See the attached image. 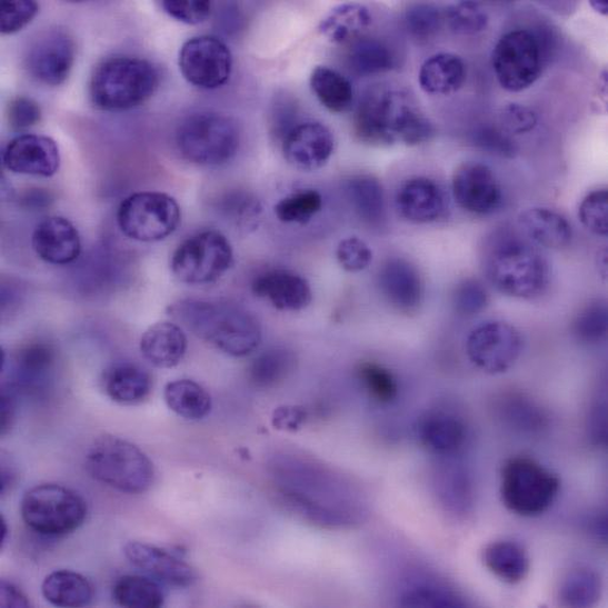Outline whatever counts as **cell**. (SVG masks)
<instances>
[{
  "instance_id": "2",
  "label": "cell",
  "mask_w": 608,
  "mask_h": 608,
  "mask_svg": "<svg viewBox=\"0 0 608 608\" xmlns=\"http://www.w3.org/2000/svg\"><path fill=\"white\" fill-rule=\"evenodd\" d=\"M169 312L198 339L233 358L252 355L262 341L260 321L237 303L187 299L173 303Z\"/></svg>"
},
{
  "instance_id": "20",
  "label": "cell",
  "mask_w": 608,
  "mask_h": 608,
  "mask_svg": "<svg viewBox=\"0 0 608 608\" xmlns=\"http://www.w3.org/2000/svg\"><path fill=\"white\" fill-rule=\"evenodd\" d=\"M32 247L47 263L67 266L76 262L82 245L78 229L63 217H49L36 227Z\"/></svg>"
},
{
  "instance_id": "43",
  "label": "cell",
  "mask_w": 608,
  "mask_h": 608,
  "mask_svg": "<svg viewBox=\"0 0 608 608\" xmlns=\"http://www.w3.org/2000/svg\"><path fill=\"white\" fill-rule=\"evenodd\" d=\"M446 21L453 33L475 36L487 29L489 17L480 6L472 2H460L447 9Z\"/></svg>"
},
{
  "instance_id": "3",
  "label": "cell",
  "mask_w": 608,
  "mask_h": 608,
  "mask_svg": "<svg viewBox=\"0 0 608 608\" xmlns=\"http://www.w3.org/2000/svg\"><path fill=\"white\" fill-rule=\"evenodd\" d=\"M482 260L488 281L507 297L536 300L549 287L550 268L545 256L514 231L492 233Z\"/></svg>"
},
{
  "instance_id": "24",
  "label": "cell",
  "mask_w": 608,
  "mask_h": 608,
  "mask_svg": "<svg viewBox=\"0 0 608 608\" xmlns=\"http://www.w3.org/2000/svg\"><path fill=\"white\" fill-rule=\"evenodd\" d=\"M188 338L176 323L163 321L147 329L140 342L143 358L158 368L178 366L188 352Z\"/></svg>"
},
{
  "instance_id": "15",
  "label": "cell",
  "mask_w": 608,
  "mask_h": 608,
  "mask_svg": "<svg viewBox=\"0 0 608 608\" xmlns=\"http://www.w3.org/2000/svg\"><path fill=\"white\" fill-rule=\"evenodd\" d=\"M453 198L465 211L488 216L501 207L499 181L487 165L469 161L459 166L452 179Z\"/></svg>"
},
{
  "instance_id": "53",
  "label": "cell",
  "mask_w": 608,
  "mask_h": 608,
  "mask_svg": "<svg viewBox=\"0 0 608 608\" xmlns=\"http://www.w3.org/2000/svg\"><path fill=\"white\" fill-rule=\"evenodd\" d=\"M501 123L508 134H526L538 126V116L525 104L509 103L502 110Z\"/></svg>"
},
{
  "instance_id": "31",
  "label": "cell",
  "mask_w": 608,
  "mask_h": 608,
  "mask_svg": "<svg viewBox=\"0 0 608 608\" xmlns=\"http://www.w3.org/2000/svg\"><path fill=\"white\" fill-rule=\"evenodd\" d=\"M163 398L171 411L188 420L205 419L212 409L209 392L190 379H180L166 385Z\"/></svg>"
},
{
  "instance_id": "50",
  "label": "cell",
  "mask_w": 608,
  "mask_h": 608,
  "mask_svg": "<svg viewBox=\"0 0 608 608\" xmlns=\"http://www.w3.org/2000/svg\"><path fill=\"white\" fill-rule=\"evenodd\" d=\"M40 7L36 2H3L2 3V32L12 34L24 29L32 22Z\"/></svg>"
},
{
  "instance_id": "27",
  "label": "cell",
  "mask_w": 608,
  "mask_h": 608,
  "mask_svg": "<svg viewBox=\"0 0 608 608\" xmlns=\"http://www.w3.org/2000/svg\"><path fill=\"white\" fill-rule=\"evenodd\" d=\"M54 365L53 348L43 342L26 346L13 360L12 381L8 386L17 391H39L49 379Z\"/></svg>"
},
{
  "instance_id": "36",
  "label": "cell",
  "mask_w": 608,
  "mask_h": 608,
  "mask_svg": "<svg viewBox=\"0 0 608 608\" xmlns=\"http://www.w3.org/2000/svg\"><path fill=\"white\" fill-rule=\"evenodd\" d=\"M295 356L287 348L275 347L258 356L249 368V379L258 389H271L292 372Z\"/></svg>"
},
{
  "instance_id": "25",
  "label": "cell",
  "mask_w": 608,
  "mask_h": 608,
  "mask_svg": "<svg viewBox=\"0 0 608 608\" xmlns=\"http://www.w3.org/2000/svg\"><path fill=\"white\" fill-rule=\"evenodd\" d=\"M107 396L120 405H137L150 397L153 380L149 372L133 362H118L103 375Z\"/></svg>"
},
{
  "instance_id": "41",
  "label": "cell",
  "mask_w": 608,
  "mask_h": 608,
  "mask_svg": "<svg viewBox=\"0 0 608 608\" xmlns=\"http://www.w3.org/2000/svg\"><path fill=\"white\" fill-rule=\"evenodd\" d=\"M599 578L587 568L569 574L560 591L565 605L572 607L591 606L599 599Z\"/></svg>"
},
{
  "instance_id": "10",
  "label": "cell",
  "mask_w": 608,
  "mask_h": 608,
  "mask_svg": "<svg viewBox=\"0 0 608 608\" xmlns=\"http://www.w3.org/2000/svg\"><path fill=\"white\" fill-rule=\"evenodd\" d=\"M177 200L161 192H139L126 198L118 211V225L123 235L143 243L160 242L180 225Z\"/></svg>"
},
{
  "instance_id": "13",
  "label": "cell",
  "mask_w": 608,
  "mask_h": 608,
  "mask_svg": "<svg viewBox=\"0 0 608 608\" xmlns=\"http://www.w3.org/2000/svg\"><path fill=\"white\" fill-rule=\"evenodd\" d=\"M229 47L213 36H198L181 47L179 68L192 86L213 90L228 83L232 72Z\"/></svg>"
},
{
  "instance_id": "9",
  "label": "cell",
  "mask_w": 608,
  "mask_h": 608,
  "mask_svg": "<svg viewBox=\"0 0 608 608\" xmlns=\"http://www.w3.org/2000/svg\"><path fill=\"white\" fill-rule=\"evenodd\" d=\"M233 251L229 239L215 230L199 232L183 241L172 256L176 279L190 286L210 285L230 270Z\"/></svg>"
},
{
  "instance_id": "52",
  "label": "cell",
  "mask_w": 608,
  "mask_h": 608,
  "mask_svg": "<svg viewBox=\"0 0 608 608\" xmlns=\"http://www.w3.org/2000/svg\"><path fill=\"white\" fill-rule=\"evenodd\" d=\"M162 9L175 20L190 26L206 22L211 14L210 2H183V0H165Z\"/></svg>"
},
{
  "instance_id": "56",
  "label": "cell",
  "mask_w": 608,
  "mask_h": 608,
  "mask_svg": "<svg viewBox=\"0 0 608 608\" xmlns=\"http://www.w3.org/2000/svg\"><path fill=\"white\" fill-rule=\"evenodd\" d=\"M16 392L11 389L10 386L3 387L2 392V421H0V429H2V435H7L12 426L13 421L16 419Z\"/></svg>"
},
{
  "instance_id": "28",
  "label": "cell",
  "mask_w": 608,
  "mask_h": 608,
  "mask_svg": "<svg viewBox=\"0 0 608 608\" xmlns=\"http://www.w3.org/2000/svg\"><path fill=\"white\" fill-rule=\"evenodd\" d=\"M418 80L428 94L450 96L465 84L467 67L455 53H436L421 64Z\"/></svg>"
},
{
  "instance_id": "23",
  "label": "cell",
  "mask_w": 608,
  "mask_h": 608,
  "mask_svg": "<svg viewBox=\"0 0 608 608\" xmlns=\"http://www.w3.org/2000/svg\"><path fill=\"white\" fill-rule=\"evenodd\" d=\"M416 431L420 443L439 456H452L462 450L469 435L466 421L445 410L423 415Z\"/></svg>"
},
{
  "instance_id": "8",
  "label": "cell",
  "mask_w": 608,
  "mask_h": 608,
  "mask_svg": "<svg viewBox=\"0 0 608 608\" xmlns=\"http://www.w3.org/2000/svg\"><path fill=\"white\" fill-rule=\"evenodd\" d=\"M559 490V477L534 459L514 457L502 469V501L515 514L530 518L545 512L557 499Z\"/></svg>"
},
{
  "instance_id": "14",
  "label": "cell",
  "mask_w": 608,
  "mask_h": 608,
  "mask_svg": "<svg viewBox=\"0 0 608 608\" xmlns=\"http://www.w3.org/2000/svg\"><path fill=\"white\" fill-rule=\"evenodd\" d=\"M76 57V42L69 33L59 29L48 30L32 43L27 67L37 81L58 87L69 78Z\"/></svg>"
},
{
  "instance_id": "37",
  "label": "cell",
  "mask_w": 608,
  "mask_h": 608,
  "mask_svg": "<svg viewBox=\"0 0 608 608\" xmlns=\"http://www.w3.org/2000/svg\"><path fill=\"white\" fill-rule=\"evenodd\" d=\"M113 597L122 607L158 608L165 602L161 584L152 578L123 576L113 588Z\"/></svg>"
},
{
  "instance_id": "54",
  "label": "cell",
  "mask_w": 608,
  "mask_h": 608,
  "mask_svg": "<svg viewBox=\"0 0 608 608\" xmlns=\"http://www.w3.org/2000/svg\"><path fill=\"white\" fill-rule=\"evenodd\" d=\"M222 211L236 222L247 223L261 213V206L247 193L228 195L222 201Z\"/></svg>"
},
{
  "instance_id": "46",
  "label": "cell",
  "mask_w": 608,
  "mask_h": 608,
  "mask_svg": "<svg viewBox=\"0 0 608 608\" xmlns=\"http://www.w3.org/2000/svg\"><path fill=\"white\" fill-rule=\"evenodd\" d=\"M488 303V290L480 281L467 279L457 285L453 292V307L457 315L462 317L480 315Z\"/></svg>"
},
{
  "instance_id": "47",
  "label": "cell",
  "mask_w": 608,
  "mask_h": 608,
  "mask_svg": "<svg viewBox=\"0 0 608 608\" xmlns=\"http://www.w3.org/2000/svg\"><path fill=\"white\" fill-rule=\"evenodd\" d=\"M402 606L410 607H455L464 606L455 595L431 584H419L408 588L401 597Z\"/></svg>"
},
{
  "instance_id": "44",
  "label": "cell",
  "mask_w": 608,
  "mask_h": 608,
  "mask_svg": "<svg viewBox=\"0 0 608 608\" xmlns=\"http://www.w3.org/2000/svg\"><path fill=\"white\" fill-rule=\"evenodd\" d=\"M581 225L592 233L606 237L608 233V192L596 190L585 197L579 208Z\"/></svg>"
},
{
  "instance_id": "60",
  "label": "cell",
  "mask_w": 608,
  "mask_h": 608,
  "mask_svg": "<svg viewBox=\"0 0 608 608\" xmlns=\"http://www.w3.org/2000/svg\"><path fill=\"white\" fill-rule=\"evenodd\" d=\"M0 522H2V538H0V542H2V546H4L9 536V528L7 521L3 518Z\"/></svg>"
},
{
  "instance_id": "29",
  "label": "cell",
  "mask_w": 608,
  "mask_h": 608,
  "mask_svg": "<svg viewBox=\"0 0 608 608\" xmlns=\"http://www.w3.org/2000/svg\"><path fill=\"white\" fill-rule=\"evenodd\" d=\"M348 200L365 225L381 228L386 222V199L381 182L372 176H356L346 186Z\"/></svg>"
},
{
  "instance_id": "7",
  "label": "cell",
  "mask_w": 608,
  "mask_h": 608,
  "mask_svg": "<svg viewBox=\"0 0 608 608\" xmlns=\"http://www.w3.org/2000/svg\"><path fill=\"white\" fill-rule=\"evenodd\" d=\"M181 157L199 166H219L230 161L239 147V131L228 117L197 113L183 120L176 136Z\"/></svg>"
},
{
  "instance_id": "18",
  "label": "cell",
  "mask_w": 608,
  "mask_h": 608,
  "mask_svg": "<svg viewBox=\"0 0 608 608\" xmlns=\"http://www.w3.org/2000/svg\"><path fill=\"white\" fill-rule=\"evenodd\" d=\"M123 550L129 562L160 584L188 588L197 580L196 570L168 550L139 541L128 542Z\"/></svg>"
},
{
  "instance_id": "30",
  "label": "cell",
  "mask_w": 608,
  "mask_h": 608,
  "mask_svg": "<svg viewBox=\"0 0 608 608\" xmlns=\"http://www.w3.org/2000/svg\"><path fill=\"white\" fill-rule=\"evenodd\" d=\"M47 601L59 607H84L94 598V587L83 576L71 570H57L42 584Z\"/></svg>"
},
{
  "instance_id": "51",
  "label": "cell",
  "mask_w": 608,
  "mask_h": 608,
  "mask_svg": "<svg viewBox=\"0 0 608 608\" xmlns=\"http://www.w3.org/2000/svg\"><path fill=\"white\" fill-rule=\"evenodd\" d=\"M42 110L32 99L20 97L13 99L8 108V121L14 132H24L41 121Z\"/></svg>"
},
{
  "instance_id": "34",
  "label": "cell",
  "mask_w": 608,
  "mask_h": 608,
  "mask_svg": "<svg viewBox=\"0 0 608 608\" xmlns=\"http://www.w3.org/2000/svg\"><path fill=\"white\" fill-rule=\"evenodd\" d=\"M484 560L491 574L508 584H519L529 572V557L525 548L512 541L489 545Z\"/></svg>"
},
{
  "instance_id": "4",
  "label": "cell",
  "mask_w": 608,
  "mask_h": 608,
  "mask_svg": "<svg viewBox=\"0 0 608 608\" xmlns=\"http://www.w3.org/2000/svg\"><path fill=\"white\" fill-rule=\"evenodd\" d=\"M160 83L157 68L149 61L116 57L101 62L91 76V102L106 112H123L153 97Z\"/></svg>"
},
{
  "instance_id": "33",
  "label": "cell",
  "mask_w": 608,
  "mask_h": 608,
  "mask_svg": "<svg viewBox=\"0 0 608 608\" xmlns=\"http://www.w3.org/2000/svg\"><path fill=\"white\" fill-rule=\"evenodd\" d=\"M310 87L321 104L331 113H346L355 102V89L341 73L328 67H317L310 76Z\"/></svg>"
},
{
  "instance_id": "21",
  "label": "cell",
  "mask_w": 608,
  "mask_h": 608,
  "mask_svg": "<svg viewBox=\"0 0 608 608\" xmlns=\"http://www.w3.org/2000/svg\"><path fill=\"white\" fill-rule=\"evenodd\" d=\"M378 287L383 299L402 312L416 311L423 299V285L418 269L402 258H391L378 272Z\"/></svg>"
},
{
  "instance_id": "26",
  "label": "cell",
  "mask_w": 608,
  "mask_h": 608,
  "mask_svg": "<svg viewBox=\"0 0 608 608\" xmlns=\"http://www.w3.org/2000/svg\"><path fill=\"white\" fill-rule=\"evenodd\" d=\"M519 227L530 241L549 249L566 248L574 238L567 218L547 208H531L521 212Z\"/></svg>"
},
{
  "instance_id": "22",
  "label": "cell",
  "mask_w": 608,
  "mask_h": 608,
  "mask_svg": "<svg viewBox=\"0 0 608 608\" xmlns=\"http://www.w3.org/2000/svg\"><path fill=\"white\" fill-rule=\"evenodd\" d=\"M256 297L267 300L282 311H299L312 300V291L301 275L289 270H270L255 279L251 286Z\"/></svg>"
},
{
  "instance_id": "35",
  "label": "cell",
  "mask_w": 608,
  "mask_h": 608,
  "mask_svg": "<svg viewBox=\"0 0 608 608\" xmlns=\"http://www.w3.org/2000/svg\"><path fill=\"white\" fill-rule=\"evenodd\" d=\"M349 67L359 77L379 76L397 66L392 49L378 39H359L348 52Z\"/></svg>"
},
{
  "instance_id": "11",
  "label": "cell",
  "mask_w": 608,
  "mask_h": 608,
  "mask_svg": "<svg viewBox=\"0 0 608 608\" xmlns=\"http://www.w3.org/2000/svg\"><path fill=\"white\" fill-rule=\"evenodd\" d=\"M542 44L526 29L504 34L494 48L491 63L497 81L510 93H520L538 81L542 70Z\"/></svg>"
},
{
  "instance_id": "59",
  "label": "cell",
  "mask_w": 608,
  "mask_h": 608,
  "mask_svg": "<svg viewBox=\"0 0 608 608\" xmlns=\"http://www.w3.org/2000/svg\"><path fill=\"white\" fill-rule=\"evenodd\" d=\"M591 8L598 12L599 14L607 16L608 13V6L604 0H592Z\"/></svg>"
},
{
  "instance_id": "19",
  "label": "cell",
  "mask_w": 608,
  "mask_h": 608,
  "mask_svg": "<svg viewBox=\"0 0 608 608\" xmlns=\"http://www.w3.org/2000/svg\"><path fill=\"white\" fill-rule=\"evenodd\" d=\"M399 215L413 225H431L446 216L448 202L438 183L426 177L403 182L396 196Z\"/></svg>"
},
{
  "instance_id": "12",
  "label": "cell",
  "mask_w": 608,
  "mask_h": 608,
  "mask_svg": "<svg viewBox=\"0 0 608 608\" xmlns=\"http://www.w3.org/2000/svg\"><path fill=\"white\" fill-rule=\"evenodd\" d=\"M520 331L505 321H486L468 336L466 349L469 360L488 375L510 370L522 352Z\"/></svg>"
},
{
  "instance_id": "6",
  "label": "cell",
  "mask_w": 608,
  "mask_h": 608,
  "mask_svg": "<svg viewBox=\"0 0 608 608\" xmlns=\"http://www.w3.org/2000/svg\"><path fill=\"white\" fill-rule=\"evenodd\" d=\"M21 512L31 530L44 537H63L84 524L88 507L77 491L60 485H42L26 492Z\"/></svg>"
},
{
  "instance_id": "39",
  "label": "cell",
  "mask_w": 608,
  "mask_h": 608,
  "mask_svg": "<svg viewBox=\"0 0 608 608\" xmlns=\"http://www.w3.org/2000/svg\"><path fill=\"white\" fill-rule=\"evenodd\" d=\"M323 207L322 196L316 190H300L281 199L275 206V215L286 225L305 226Z\"/></svg>"
},
{
  "instance_id": "38",
  "label": "cell",
  "mask_w": 608,
  "mask_h": 608,
  "mask_svg": "<svg viewBox=\"0 0 608 608\" xmlns=\"http://www.w3.org/2000/svg\"><path fill=\"white\" fill-rule=\"evenodd\" d=\"M504 420L516 430L538 432L547 427V416L536 402L524 396L510 395L500 403Z\"/></svg>"
},
{
  "instance_id": "57",
  "label": "cell",
  "mask_w": 608,
  "mask_h": 608,
  "mask_svg": "<svg viewBox=\"0 0 608 608\" xmlns=\"http://www.w3.org/2000/svg\"><path fill=\"white\" fill-rule=\"evenodd\" d=\"M0 604H2V607L30 606V601L21 589L7 580L0 584Z\"/></svg>"
},
{
  "instance_id": "40",
  "label": "cell",
  "mask_w": 608,
  "mask_h": 608,
  "mask_svg": "<svg viewBox=\"0 0 608 608\" xmlns=\"http://www.w3.org/2000/svg\"><path fill=\"white\" fill-rule=\"evenodd\" d=\"M358 377L365 390L379 403H391L399 393V385L395 375L376 362H362L358 368Z\"/></svg>"
},
{
  "instance_id": "32",
  "label": "cell",
  "mask_w": 608,
  "mask_h": 608,
  "mask_svg": "<svg viewBox=\"0 0 608 608\" xmlns=\"http://www.w3.org/2000/svg\"><path fill=\"white\" fill-rule=\"evenodd\" d=\"M372 24L370 10L360 4H343L320 23V33L331 43L342 44L358 39Z\"/></svg>"
},
{
  "instance_id": "16",
  "label": "cell",
  "mask_w": 608,
  "mask_h": 608,
  "mask_svg": "<svg viewBox=\"0 0 608 608\" xmlns=\"http://www.w3.org/2000/svg\"><path fill=\"white\" fill-rule=\"evenodd\" d=\"M60 150L51 138L24 134L9 142L3 155L6 168L17 175L49 178L60 169Z\"/></svg>"
},
{
  "instance_id": "42",
  "label": "cell",
  "mask_w": 608,
  "mask_h": 608,
  "mask_svg": "<svg viewBox=\"0 0 608 608\" xmlns=\"http://www.w3.org/2000/svg\"><path fill=\"white\" fill-rule=\"evenodd\" d=\"M607 328L608 310L606 302L601 300H596L582 308L572 325L575 337L587 345L604 341Z\"/></svg>"
},
{
  "instance_id": "58",
  "label": "cell",
  "mask_w": 608,
  "mask_h": 608,
  "mask_svg": "<svg viewBox=\"0 0 608 608\" xmlns=\"http://www.w3.org/2000/svg\"><path fill=\"white\" fill-rule=\"evenodd\" d=\"M24 202L30 208H43L47 207L50 202V195L42 192V190H36L33 192L27 193L24 197Z\"/></svg>"
},
{
  "instance_id": "49",
  "label": "cell",
  "mask_w": 608,
  "mask_h": 608,
  "mask_svg": "<svg viewBox=\"0 0 608 608\" xmlns=\"http://www.w3.org/2000/svg\"><path fill=\"white\" fill-rule=\"evenodd\" d=\"M337 258L348 272H360L371 266L373 252L359 237L342 239L337 248Z\"/></svg>"
},
{
  "instance_id": "48",
  "label": "cell",
  "mask_w": 608,
  "mask_h": 608,
  "mask_svg": "<svg viewBox=\"0 0 608 608\" xmlns=\"http://www.w3.org/2000/svg\"><path fill=\"white\" fill-rule=\"evenodd\" d=\"M472 142L478 149L501 158H514L519 152L518 146L505 129L491 124L476 128Z\"/></svg>"
},
{
  "instance_id": "5",
  "label": "cell",
  "mask_w": 608,
  "mask_h": 608,
  "mask_svg": "<svg viewBox=\"0 0 608 608\" xmlns=\"http://www.w3.org/2000/svg\"><path fill=\"white\" fill-rule=\"evenodd\" d=\"M86 468L100 484L124 494H142L155 482L151 459L138 447L114 436H102L90 446Z\"/></svg>"
},
{
  "instance_id": "55",
  "label": "cell",
  "mask_w": 608,
  "mask_h": 608,
  "mask_svg": "<svg viewBox=\"0 0 608 608\" xmlns=\"http://www.w3.org/2000/svg\"><path fill=\"white\" fill-rule=\"evenodd\" d=\"M307 419L306 411L300 407H282L272 413V426L282 431H297L301 429Z\"/></svg>"
},
{
  "instance_id": "17",
  "label": "cell",
  "mask_w": 608,
  "mask_h": 608,
  "mask_svg": "<svg viewBox=\"0 0 608 608\" xmlns=\"http://www.w3.org/2000/svg\"><path fill=\"white\" fill-rule=\"evenodd\" d=\"M335 147L333 133L320 122L300 123L283 140L286 160L301 171L323 168L333 156Z\"/></svg>"
},
{
  "instance_id": "1",
  "label": "cell",
  "mask_w": 608,
  "mask_h": 608,
  "mask_svg": "<svg viewBox=\"0 0 608 608\" xmlns=\"http://www.w3.org/2000/svg\"><path fill=\"white\" fill-rule=\"evenodd\" d=\"M355 131L360 141L373 146H417L436 134L433 123L408 91L386 86L366 91L355 117Z\"/></svg>"
},
{
  "instance_id": "45",
  "label": "cell",
  "mask_w": 608,
  "mask_h": 608,
  "mask_svg": "<svg viewBox=\"0 0 608 608\" xmlns=\"http://www.w3.org/2000/svg\"><path fill=\"white\" fill-rule=\"evenodd\" d=\"M441 22H443V16L431 4H416L405 13V27L419 41L432 39L439 31Z\"/></svg>"
}]
</instances>
